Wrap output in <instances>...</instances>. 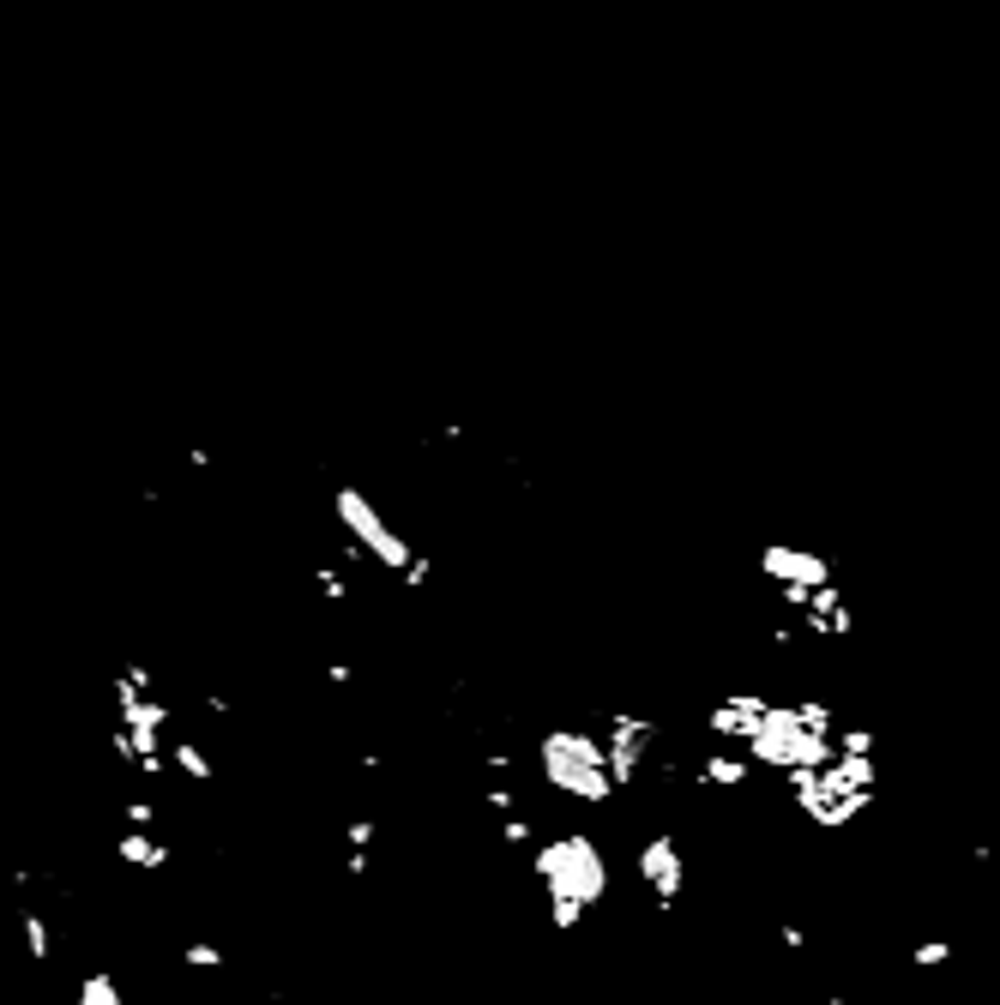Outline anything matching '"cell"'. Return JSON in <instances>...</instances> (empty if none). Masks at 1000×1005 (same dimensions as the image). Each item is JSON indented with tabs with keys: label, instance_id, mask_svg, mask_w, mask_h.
Masks as SVG:
<instances>
[{
	"label": "cell",
	"instance_id": "1",
	"mask_svg": "<svg viewBox=\"0 0 1000 1005\" xmlns=\"http://www.w3.org/2000/svg\"><path fill=\"white\" fill-rule=\"evenodd\" d=\"M531 873L548 892V921H555L561 933H573V927L609 897V855L597 849L591 831H561V837H548V843H536Z\"/></svg>",
	"mask_w": 1000,
	"mask_h": 1005
},
{
	"label": "cell",
	"instance_id": "2",
	"mask_svg": "<svg viewBox=\"0 0 1000 1005\" xmlns=\"http://www.w3.org/2000/svg\"><path fill=\"white\" fill-rule=\"evenodd\" d=\"M536 765H543L548 789H561L579 807H609L621 795V783L609 771V746H602L597 729H573V723L543 729L536 734Z\"/></svg>",
	"mask_w": 1000,
	"mask_h": 1005
},
{
	"label": "cell",
	"instance_id": "3",
	"mask_svg": "<svg viewBox=\"0 0 1000 1005\" xmlns=\"http://www.w3.org/2000/svg\"><path fill=\"white\" fill-rule=\"evenodd\" d=\"M338 518H344V531L356 536V548H368V560H374V566H392V572L410 578V566L422 560V554H410L404 536L380 518V506L362 494V488H338Z\"/></svg>",
	"mask_w": 1000,
	"mask_h": 1005
},
{
	"label": "cell",
	"instance_id": "4",
	"mask_svg": "<svg viewBox=\"0 0 1000 1005\" xmlns=\"http://www.w3.org/2000/svg\"><path fill=\"white\" fill-rule=\"evenodd\" d=\"M602 746H609V771L621 789H633L639 777L651 771V758H657V741H663V723L657 717H633V711H615L597 723Z\"/></svg>",
	"mask_w": 1000,
	"mask_h": 1005
},
{
	"label": "cell",
	"instance_id": "5",
	"mask_svg": "<svg viewBox=\"0 0 1000 1005\" xmlns=\"http://www.w3.org/2000/svg\"><path fill=\"white\" fill-rule=\"evenodd\" d=\"M639 885L651 892V904H657V909L682 904V892H687V855H682V843H675L670 831H657V837H645V843H639Z\"/></svg>",
	"mask_w": 1000,
	"mask_h": 1005
},
{
	"label": "cell",
	"instance_id": "6",
	"mask_svg": "<svg viewBox=\"0 0 1000 1005\" xmlns=\"http://www.w3.org/2000/svg\"><path fill=\"white\" fill-rule=\"evenodd\" d=\"M765 711H772L765 692H724V699L705 711V734H711L717 746H741V753H748V741L760 734Z\"/></svg>",
	"mask_w": 1000,
	"mask_h": 1005
},
{
	"label": "cell",
	"instance_id": "7",
	"mask_svg": "<svg viewBox=\"0 0 1000 1005\" xmlns=\"http://www.w3.org/2000/svg\"><path fill=\"white\" fill-rule=\"evenodd\" d=\"M760 572L772 578L778 590H819V585H831V566L819 560V554H807V548H784V543L760 548Z\"/></svg>",
	"mask_w": 1000,
	"mask_h": 1005
},
{
	"label": "cell",
	"instance_id": "8",
	"mask_svg": "<svg viewBox=\"0 0 1000 1005\" xmlns=\"http://www.w3.org/2000/svg\"><path fill=\"white\" fill-rule=\"evenodd\" d=\"M748 777H753V758L741 753V746H711V753L699 758V783H705V789L736 795V789H748Z\"/></svg>",
	"mask_w": 1000,
	"mask_h": 1005
},
{
	"label": "cell",
	"instance_id": "9",
	"mask_svg": "<svg viewBox=\"0 0 1000 1005\" xmlns=\"http://www.w3.org/2000/svg\"><path fill=\"white\" fill-rule=\"evenodd\" d=\"M910 963H922V970H946V963H953V939H922V946L910 951Z\"/></svg>",
	"mask_w": 1000,
	"mask_h": 1005
},
{
	"label": "cell",
	"instance_id": "10",
	"mask_svg": "<svg viewBox=\"0 0 1000 1005\" xmlns=\"http://www.w3.org/2000/svg\"><path fill=\"white\" fill-rule=\"evenodd\" d=\"M531 837H536V831H531V819H519V813L500 819V843H507V849H524Z\"/></svg>",
	"mask_w": 1000,
	"mask_h": 1005
},
{
	"label": "cell",
	"instance_id": "11",
	"mask_svg": "<svg viewBox=\"0 0 1000 1005\" xmlns=\"http://www.w3.org/2000/svg\"><path fill=\"white\" fill-rule=\"evenodd\" d=\"M778 939H784V946H790V951H802V939H807V933H802V927H796V921H784V933H778Z\"/></svg>",
	"mask_w": 1000,
	"mask_h": 1005
}]
</instances>
